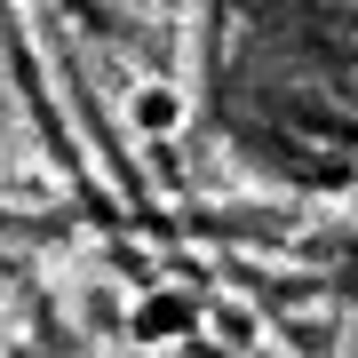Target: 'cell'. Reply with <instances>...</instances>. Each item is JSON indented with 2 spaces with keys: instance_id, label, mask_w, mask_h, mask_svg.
<instances>
[{
  "instance_id": "1",
  "label": "cell",
  "mask_w": 358,
  "mask_h": 358,
  "mask_svg": "<svg viewBox=\"0 0 358 358\" xmlns=\"http://www.w3.org/2000/svg\"><path fill=\"white\" fill-rule=\"evenodd\" d=\"M207 334V303L192 287H143L128 303V343L136 350H183Z\"/></svg>"
},
{
  "instance_id": "2",
  "label": "cell",
  "mask_w": 358,
  "mask_h": 358,
  "mask_svg": "<svg viewBox=\"0 0 358 358\" xmlns=\"http://www.w3.org/2000/svg\"><path fill=\"white\" fill-rule=\"evenodd\" d=\"M120 120H128V136H143V143H176L192 128V96H183L176 80H136L128 103H120Z\"/></svg>"
},
{
  "instance_id": "3",
  "label": "cell",
  "mask_w": 358,
  "mask_h": 358,
  "mask_svg": "<svg viewBox=\"0 0 358 358\" xmlns=\"http://www.w3.org/2000/svg\"><path fill=\"white\" fill-rule=\"evenodd\" d=\"M207 343H223L231 358H255V350H263V319H255V303H239V294L207 303Z\"/></svg>"
}]
</instances>
